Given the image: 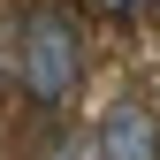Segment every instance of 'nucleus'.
I'll return each instance as SVG.
<instances>
[{
	"label": "nucleus",
	"instance_id": "nucleus-1",
	"mask_svg": "<svg viewBox=\"0 0 160 160\" xmlns=\"http://www.w3.org/2000/svg\"><path fill=\"white\" fill-rule=\"evenodd\" d=\"M15 84H23L31 107H61L84 84V31L61 8H31L23 15V31H15Z\"/></svg>",
	"mask_w": 160,
	"mask_h": 160
},
{
	"label": "nucleus",
	"instance_id": "nucleus-2",
	"mask_svg": "<svg viewBox=\"0 0 160 160\" xmlns=\"http://www.w3.org/2000/svg\"><path fill=\"white\" fill-rule=\"evenodd\" d=\"M84 152H92V160H160V114H152V99L114 92L107 107H99Z\"/></svg>",
	"mask_w": 160,
	"mask_h": 160
}]
</instances>
